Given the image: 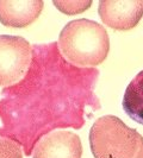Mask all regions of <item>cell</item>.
Listing matches in <instances>:
<instances>
[{
	"label": "cell",
	"instance_id": "obj_1",
	"mask_svg": "<svg viewBox=\"0 0 143 158\" xmlns=\"http://www.w3.org/2000/svg\"><path fill=\"white\" fill-rule=\"evenodd\" d=\"M99 70L78 68L61 55L57 42L33 45V58L19 83L1 90L0 137L30 156L43 135L56 128L85 126L102 108L95 95Z\"/></svg>",
	"mask_w": 143,
	"mask_h": 158
},
{
	"label": "cell",
	"instance_id": "obj_2",
	"mask_svg": "<svg viewBox=\"0 0 143 158\" xmlns=\"http://www.w3.org/2000/svg\"><path fill=\"white\" fill-rule=\"evenodd\" d=\"M58 50L68 63L78 68H93L106 60L110 38L103 25L89 19H76L60 32Z\"/></svg>",
	"mask_w": 143,
	"mask_h": 158
},
{
	"label": "cell",
	"instance_id": "obj_3",
	"mask_svg": "<svg viewBox=\"0 0 143 158\" xmlns=\"http://www.w3.org/2000/svg\"><path fill=\"white\" fill-rule=\"evenodd\" d=\"M89 146L94 158H143V137L115 115L95 120Z\"/></svg>",
	"mask_w": 143,
	"mask_h": 158
},
{
	"label": "cell",
	"instance_id": "obj_4",
	"mask_svg": "<svg viewBox=\"0 0 143 158\" xmlns=\"http://www.w3.org/2000/svg\"><path fill=\"white\" fill-rule=\"evenodd\" d=\"M33 58V47L19 36L0 35V86L12 87L26 76Z\"/></svg>",
	"mask_w": 143,
	"mask_h": 158
},
{
	"label": "cell",
	"instance_id": "obj_5",
	"mask_svg": "<svg viewBox=\"0 0 143 158\" xmlns=\"http://www.w3.org/2000/svg\"><path fill=\"white\" fill-rule=\"evenodd\" d=\"M98 13L103 23L117 31L134 29L143 17V0H103L99 2Z\"/></svg>",
	"mask_w": 143,
	"mask_h": 158
},
{
	"label": "cell",
	"instance_id": "obj_6",
	"mask_svg": "<svg viewBox=\"0 0 143 158\" xmlns=\"http://www.w3.org/2000/svg\"><path fill=\"white\" fill-rule=\"evenodd\" d=\"M79 135L71 131L56 130L43 135L32 151V158H81Z\"/></svg>",
	"mask_w": 143,
	"mask_h": 158
},
{
	"label": "cell",
	"instance_id": "obj_7",
	"mask_svg": "<svg viewBox=\"0 0 143 158\" xmlns=\"http://www.w3.org/2000/svg\"><path fill=\"white\" fill-rule=\"evenodd\" d=\"M42 0H0V23L7 27H26L41 15Z\"/></svg>",
	"mask_w": 143,
	"mask_h": 158
},
{
	"label": "cell",
	"instance_id": "obj_8",
	"mask_svg": "<svg viewBox=\"0 0 143 158\" xmlns=\"http://www.w3.org/2000/svg\"><path fill=\"white\" fill-rule=\"evenodd\" d=\"M122 106L128 117L143 125V70L128 85Z\"/></svg>",
	"mask_w": 143,
	"mask_h": 158
},
{
	"label": "cell",
	"instance_id": "obj_9",
	"mask_svg": "<svg viewBox=\"0 0 143 158\" xmlns=\"http://www.w3.org/2000/svg\"><path fill=\"white\" fill-rule=\"evenodd\" d=\"M0 158H23L22 146L7 138H0Z\"/></svg>",
	"mask_w": 143,
	"mask_h": 158
},
{
	"label": "cell",
	"instance_id": "obj_10",
	"mask_svg": "<svg viewBox=\"0 0 143 158\" xmlns=\"http://www.w3.org/2000/svg\"><path fill=\"white\" fill-rule=\"evenodd\" d=\"M54 5L63 13L76 15L86 11L92 5V1H54Z\"/></svg>",
	"mask_w": 143,
	"mask_h": 158
}]
</instances>
